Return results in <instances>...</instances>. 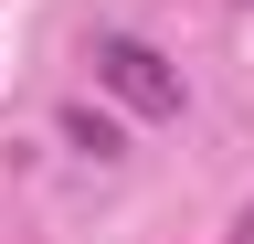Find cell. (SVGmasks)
<instances>
[{"label":"cell","mask_w":254,"mask_h":244,"mask_svg":"<svg viewBox=\"0 0 254 244\" xmlns=\"http://www.w3.org/2000/svg\"><path fill=\"white\" fill-rule=\"evenodd\" d=\"M64 138H74V149H85V160H117V128H106V117H85V106H74V117H64Z\"/></svg>","instance_id":"2"},{"label":"cell","mask_w":254,"mask_h":244,"mask_svg":"<svg viewBox=\"0 0 254 244\" xmlns=\"http://www.w3.org/2000/svg\"><path fill=\"white\" fill-rule=\"evenodd\" d=\"M95 85H106L117 106H138V117H180V75H170V53L138 43V32H106V43H95Z\"/></svg>","instance_id":"1"}]
</instances>
